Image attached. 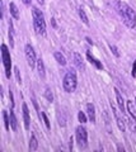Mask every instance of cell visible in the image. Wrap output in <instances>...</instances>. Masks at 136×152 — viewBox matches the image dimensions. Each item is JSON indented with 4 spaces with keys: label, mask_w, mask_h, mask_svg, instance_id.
<instances>
[{
    "label": "cell",
    "mask_w": 136,
    "mask_h": 152,
    "mask_svg": "<svg viewBox=\"0 0 136 152\" xmlns=\"http://www.w3.org/2000/svg\"><path fill=\"white\" fill-rule=\"evenodd\" d=\"M51 20H52V26H54V27H56V23H55V19L52 18V19H51Z\"/></svg>",
    "instance_id": "cell-32"
},
{
    "label": "cell",
    "mask_w": 136,
    "mask_h": 152,
    "mask_svg": "<svg viewBox=\"0 0 136 152\" xmlns=\"http://www.w3.org/2000/svg\"><path fill=\"white\" fill-rule=\"evenodd\" d=\"M76 141H78V146L80 148L84 150L88 147V133L83 126H79L76 128Z\"/></svg>",
    "instance_id": "cell-5"
},
{
    "label": "cell",
    "mask_w": 136,
    "mask_h": 152,
    "mask_svg": "<svg viewBox=\"0 0 136 152\" xmlns=\"http://www.w3.org/2000/svg\"><path fill=\"white\" fill-rule=\"evenodd\" d=\"M78 13H79V17H80V19H82V22L84 23V24H89V20H88V17H87V14H85V12H84V9L80 7L78 9Z\"/></svg>",
    "instance_id": "cell-20"
},
{
    "label": "cell",
    "mask_w": 136,
    "mask_h": 152,
    "mask_svg": "<svg viewBox=\"0 0 136 152\" xmlns=\"http://www.w3.org/2000/svg\"><path fill=\"white\" fill-rule=\"evenodd\" d=\"M37 71H38V75L41 79L46 77V71H45V65H43V60L38 58L37 60Z\"/></svg>",
    "instance_id": "cell-11"
},
{
    "label": "cell",
    "mask_w": 136,
    "mask_h": 152,
    "mask_svg": "<svg viewBox=\"0 0 136 152\" xmlns=\"http://www.w3.org/2000/svg\"><path fill=\"white\" fill-rule=\"evenodd\" d=\"M24 53H26V58H27V64L31 69H33L36 64H37V58H36V53L35 50L31 45H26L24 47Z\"/></svg>",
    "instance_id": "cell-6"
},
{
    "label": "cell",
    "mask_w": 136,
    "mask_h": 152,
    "mask_svg": "<svg viewBox=\"0 0 136 152\" xmlns=\"http://www.w3.org/2000/svg\"><path fill=\"white\" fill-rule=\"evenodd\" d=\"M9 12H10L12 17L15 19V20L19 19V9H18V7L15 5V3H10V4H9Z\"/></svg>",
    "instance_id": "cell-13"
},
{
    "label": "cell",
    "mask_w": 136,
    "mask_h": 152,
    "mask_svg": "<svg viewBox=\"0 0 136 152\" xmlns=\"http://www.w3.org/2000/svg\"><path fill=\"white\" fill-rule=\"evenodd\" d=\"M23 4H26V5H29L31 4V0H22Z\"/></svg>",
    "instance_id": "cell-30"
},
{
    "label": "cell",
    "mask_w": 136,
    "mask_h": 152,
    "mask_svg": "<svg viewBox=\"0 0 136 152\" xmlns=\"http://www.w3.org/2000/svg\"><path fill=\"white\" fill-rule=\"evenodd\" d=\"M14 74H15V77H17V83L21 85V84H22V77H21V72H19V69H18L17 66H15V67H14Z\"/></svg>",
    "instance_id": "cell-24"
},
{
    "label": "cell",
    "mask_w": 136,
    "mask_h": 152,
    "mask_svg": "<svg viewBox=\"0 0 136 152\" xmlns=\"http://www.w3.org/2000/svg\"><path fill=\"white\" fill-rule=\"evenodd\" d=\"M32 17H33V27L37 34L45 36L46 34V22H45V17L42 12L38 8L33 7L32 8Z\"/></svg>",
    "instance_id": "cell-2"
},
{
    "label": "cell",
    "mask_w": 136,
    "mask_h": 152,
    "mask_svg": "<svg viewBox=\"0 0 136 152\" xmlns=\"http://www.w3.org/2000/svg\"><path fill=\"white\" fill-rule=\"evenodd\" d=\"M76 84H78V80H76V72H75V70L74 69L68 70V72L64 76V81H62L64 90L66 93H74L75 89H76Z\"/></svg>",
    "instance_id": "cell-3"
},
{
    "label": "cell",
    "mask_w": 136,
    "mask_h": 152,
    "mask_svg": "<svg viewBox=\"0 0 136 152\" xmlns=\"http://www.w3.org/2000/svg\"><path fill=\"white\" fill-rule=\"evenodd\" d=\"M45 96L49 102H52L54 100V94H52V90L50 88H46V91H45Z\"/></svg>",
    "instance_id": "cell-22"
},
{
    "label": "cell",
    "mask_w": 136,
    "mask_h": 152,
    "mask_svg": "<svg viewBox=\"0 0 136 152\" xmlns=\"http://www.w3.org/2000/svg\"><path fill=\"white\" fill-rule=\"evenodd\" d=\"M37 3H38V4H41V5H42V4L45 3V0H37Z\"/></svg>",
    "instance_id": "cell-31"
},
{
    "label": "cell",
    "mask_w": 136,
    "mask_h": 152,
    "mask_svg": "<svg viewBox=\"0 0 136 152\" xmlns=\"http://www.w3.org/2000/svg\"><path fill=\"white\" fill-rule=\"evenodd\" d=\"M10 127L14 132H17L18 129V121H17V117H15V113L13 110H10Z\"/></svg>",
    "instance_id": "cell-17"
},
{
    "label": "cell",
    "mask_w": 136,
    "mask_h": 152,
    "mask_svg": "<svg viewBox=\"0 0 136 152\" xmlns=\"http://www.w3.org/2000/svg\"><path fill=\"white\" fill-rule=\"evenodd\" d=\"M3 119H4V127H5L7 131H9L12 127H10V118H9L7 110H3Z\"/></svg>",
    "instance_id": "cell-19"
},
{
    "label": "cell",
    "mask_w": 136,
    "mask_h": 152,
    "mask_svg": "<svg viewBox=\"0 0 136 152\" xmlns=\"http://www.w3.org/2000/svg\"><path fill=\"white\" fill-rule=\"evenodd\" d=\"M115 94H116V100H117V104H118V107H120V110H121V113H124L125 112V100L120 93V90L117 88H115Z\"/></svg>",
    "instance_id": "cell-9"
},
{
    "label": "cell",
    "mask_w": 136,
    "mask_h": 152,
    "mask_svg": "<svg viewBox=\"0 0 136 152\" xmlns=\"http://www.w3.org/2000/svg\"><path fill=\"white\" fill-rule=\"evenodd\" d=\"M87 58L89 60V62H90V64H93V65H94L96 66V67L98 69V70H102L103 69V65L99 62V61H98L97 58H96V57H93V55L90 53V52H87Z\"/></svg>",
    "instance_id": "cell-12"
},
{
    "label": "cell",
    "mask_w": 136,
    "mask_h": 152,
    "mask_svg": "<svg viewBox=\"0 0 136 152\" xmlns=\"http://www.w3.org/2000/svg\"><path fill=\"white\" fill-rule=\"evenodd\" d=\"M73 142H74V140H73V137H71V138H70V145H69L70 151H73Z\"/></svg>",
    "instance_id": "cell-29"
},
{
    "label": "cell",
    "mask_w": 136,
    "mask_h": 152,
    "mask_svg": "<svg viewBox=\"0 0 136 152\" xmlns=\"http://www.w3.org/2000/svg\"><path fill=\"white\" fill-rule=\"evenodd\" d=\"M74 62H75V66L79 69V70H83L84 69V64H83V58H82V55L78 53V52H75L74 53Z\"/></svg>",
    "instance_id": "cell-15"
},
{
    "label": "cell",
    "mask_w": 136,
    "mask_h": 152,
    "mask_svg": "<svg viewBox=\"0 0 136 152\" xmlns=\"http://www.w3.org/2000/svg\"><path fill=\"white\" fill-rule=\"evenodd\" d=\"M54 56H55V60L57 61V64H60L61 66L66 65V58H65V56L61 53V52H55Z\"/></svg>",
    "instance_id": "cell-18"
},
{
    "label": "cell",
    "mask_w": 136,
    "mask_h": 152,
    "mask_svg": "<svg viewBox=\"0 0 136 152\" xmlns=\"http://www.w3.org/2000/svg\"><path fill=\"white\" fill-rule=\"evenodd\" d=\"M132 76L134 77H136V60H135V62H134V66H132Z\"/></svg>",
    "instance_id": "cell-28"
},
{
    "label": "cell",
    "mask_w": 136,
    "mask_h": 152,
    "mask_svg": "<svg viewBox=\"0 0 136 152\" xmlns=\"http://www.w3.org/2000/svg\"><path fill=\"white\" fill-rule=\"evenodd\" d=\"M87 112H88V118L90 119V122L96 123V108L92 103L87 104Z\"/></svg>",
    "instance_id": "cell-10"
},
{
    "label": "cell",
    "mask_w": 136,
    "mask_h": 152,
    "mask_svg": "<svg viewBox=\"0 0 136 152\" xmlns=\"http://www.w3.org/2000/svg\"><path fill=\"white\" fill-rule=\"evenodd\" d=\"M9 39H10V47H14V28H13V23L12 20L9 22Z\"/></svg>",
    "instance_id": "cell-21"
},
{
    "label": "cell",
    "mask_w": 136,
    "mask_h": 152,
    "mask_svg": "<svg viewBox=\"0 0 136 152\" xmlns=\"http://www.w3.org/2000/svg\"><path fill=\"white\" fill-rule=\"evenodd\" d=\"M135 102H136V98H135Z\"/></svg>",
    "instance_id": "cell-33"
},
{
    "label": "cell",
    "mask_w": 136,
    "mask_h": 152,
    "mask_svg": "<svg viewBox=\"0 0 136 152\" xmlns=\"http://www.w3.org/2000/svg\"><path fill=\"white\" fill-rule=\"evenodd\" d=\"M117 10H118L120 15L122 17L124 23L126 27H129L130 29H134L136 27V13L129 4H126L124 1L117 3Z\"/></svg>",
    "instance_id": "cell-1"
},
{
    "label": "cell",
    "mask_w": 136,
    "mask_h": 152,
    "mask_svg": "<svg viewBox=\"0 0 136 152\" xmlns=\"http://www.w3.org/2000/svg\"><path fill=\"white\" fill-rule=\"evenodd\" d=\"M41 117L43 118V123H45V126H46V128L50 131L51 129V124H50V121H49V118H47V115H46V113H43L42 112L41 113Z\"/></svg>",
    "instance_id": "cell-23"
},
{
    "label": "cell",
    "mask_w": 136,
    "mask_h": 152,
    "mask_svg": "<svg viewBox=\"0 0 136 152\" xmlns=\"http://www.w3.org/2000/svg\"><path fill=\"white\" fill-rule=\"evenodd\" d=\"M127 112L136 122V102H131V100L127 102Z\"/></svg>",
    "instance_id": "cell-14"
},
{
    "label": "cell",
    "mask_w": 136,
    "mask_h": 152,
    "mask_svg": "<svg viewBox=\"0 0 136 152\" xmlns=\"http://www.w3.org/2000/svg\"><path fill=\"white\" fill-rule=\"evenodd\" d=\"M111 107H112V112H113V115H115V118H116V123H117V127L120 128V131H125V122H124V119H122V115L117 112V109L115 108V105H112V103H111Z\"/></svg>",
    "instance_id": "cell-7"
},
{
    "label": "cell",
    "mask_w": 136,
    "mask_h": 152,
    "mask_svg": "<svg viewBox=\"0 0 136 152\" xmlns=\"http://www.w3.org/2000/svg\"><path fill=\"white\" fill-rule=\"evenodd\" d=\"M1 60H3V65H4V70H5V76L8 79H10L12 75V57L9 53V50L5 45L1 46Z\"/></svg>",
    "instance_id": "cell-4"
},
{
    "label": "cell",
    "mask_w": 136,
    "mask_h": 152,
    "mask_svg": "<svg viewBox=\"0 0 136 152\" xmlns=\"http://www.w3.org/2000/svg\"><path fill=\"white\" fill-rule=\"evenodd\" d=\"M22 110H23V119H24V128L28 131L29 129V123H31V117H29V110L26 103H23L22 105Z\"/></svg>",
    "instance_id": "cell-8"
},
{
    "label": "cell",
    "mask_w": 136,
    "mask_h": 152,
    "mask_svg": "<svg viewBox=\"0 0 136 152\" xmlns=\"http://www.w3.org/2000/svg\"><path fill=\"white\" fill-rule=\"evenodd\" d=\"M110 48H111V51H112V53H113L116 57H120V52H118V50L116 48V46L110 45Z\"/></svg>",
    "instance_id": "cell-26"
},
{
    "label": "cell",
    "mask_w": 136,
    "mask_h": 152,
    "mask_svg": "<svg viewBox=\"0 0 136 152\" xmlns=\"http://www.w3.org/2000/svg\"><path fill=\"white\" fill-rule=\"evenodd\" d=\"M78 119H79V122H80L82 124H83V123L87 122V115H85V114H84L83 112H79V113H78Z\"/></svg>",
    "instance_id": "cell-25"
},
{
    "label": "cell",
    "mask_w": 136,
    "mask_h": 152,
    "mask_svg": "<svg viewBox=\"0 0 136 152\" xmlns=\"http://www.w3.org/2000/svg\"><path fill=\"white\" fill-rule=\"evenodd\" d=\"M9 98H10L12 108H14V96H13V91H12V90H9Z\"/></svg>",
    "instance_id": "cell-27"
},
{
    "label": "cell",
    "mask_w": 136,
    "mask_h": 152,
    "mask_svg": "<svg viewBox=\"0 0 136 152\" xmlns=\"http://www.w3.org/2000/svg\"><path fill=\"white\" fill-rule=\"evenodd\" d=\"M29 151L31 152H33V151H36L37 148H38V141H37V138H36V136H35V133H32V136H31V140H29Z\"/></svg>",
    "instance_id": "cell-16"
}]
</instances>
